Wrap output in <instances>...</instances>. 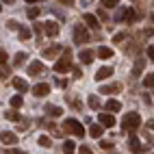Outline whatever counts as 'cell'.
Returning a JSON list of instances; mask_svg holds the SVG:
<instances>
[{"instance_id":"obj_1","label":"cell","mask_w":154,"mask_h":154,"mask_svg":"<svg viewBox=\"0 0 154 154\" xmlns=\"http://www.w3.org/2000/svg\"><path fill=\"white\" fill-rule=\"evenodd\" d=\"M63 130L67 132V135L78 137V139H83V137H85V128H83V124H80L78 119H74V117H69V119L63 122Z\"/></svg>"},{"instance_id":"obj_2","label":"cell","mask_w":154,"mask_h":154,"mask_svg":"<svg viewBox=\"0 0 154 154\" xmlns=\"http://www.w3.org/2000/svg\"><path fill=\"white\" fill-rule=\"evenodd\" d=\"M139 126H141V115L139 113H126L124 119H122V128L126 132H135Z\"/></svg>"},{"instance_id":"obj_3","label":"cell","mask_w":154,"mask_h":154,"mask_svg":"<svg viewBox=\"0 0 154 154\" xmlns=\"http://www.w3.org/2000/svg\"><path fill=\"white\" fill-rule=\"evenodd\" d=\"M74 44H87L89 42V28L87 26H83V24H74Z\"/></svg>"},{"instance_id":"obj_4","label":"cell","mask_w":154,"mask_h":154,"mask_svg":"<svg viewBox=\"0 0 154 154\" xmlns=\"http://www.w3.org/2000/svg\"><path fill=\"white\" fill-rule=\"evenodd\" d=\"M72 61H69V50H65L63 59H57L54 61V72H59V74H65V72H72Z\"/></svg>"},{"instance_id":"obj_5","label":"cell","mask_w":154,"mask_h":154,"mask_svg":"<svg viewBox=\"0 0 154 154\" xmlns=\"http://www.w3.org/2000/svg\"><path fill=\"white\" fill-rule=\"evenodd\" d=\"M139 15H137V11H135V9H130V7H126V9H122V11H119V15H117V20H119V22H135V20H137Z\"/></svg>"},{"instance_id":"obj_6","label":"cell","mask_w":154,"mask_h":154,"mask_svg":"<svg viewBox=\"0 0 154 154\" xmlns=\"http://www.w3.org/2000/svg\"><path fill=\"white\" fill-rule=\"evenodd\" d=\"M119 91H122V85H119V83L102 85V87H100V94H102V96H113V94H119Z\"/></svg>"},{"instance_id":"obj_7","label":"cell","mask_w":154,"mask_h":154,"mask_svg":"<svg viewBox=\"0 0 154 154\" xmlns=\"http://www.w3.org/2000/svg\"><path fill=\"white\" fill-rule=\"evenodd\" d=\"M100 124L104 126V128H113L115 126V115H113V113H100Z\"/></svg>"},{"instance_id":"obj_8","label":"cell","mask_w":154,"mask_h":154,"mask_svg":"<svg viewBox=\"0 0 154 154\" xmlns=\"http://www.w3.org/2000/svg\"><path fill=\"white\" fill-rule=\"evenodd\" d=\"M59 24L54 22V20H50V22H46V26H44V33L48 35V37H57L59 35Z\"/></svg>"},{"instance_id":"obj_9","label":"cell","mask_w":154,"mask_h":154,"mask_svg":"<svg viewBox=\"0 0 154 154\" xmlns=\"http://www.w3.org/2000/svg\"><path fill=\"white\" fill-rule=\"evenodd\" d=\"M111 76H113V67L111 65H104V67H100L96 72V80H100V83H102V80H106V78H111Z\"/></svg>"},{"instance_id":"obj_10","label":"cell","mask_w":154,"mask_h":154,"mask_svg":"<svg viewBox=\"0 0 154 154\" xmlns=\"http://www.w3.org/2000/svg\"><path fill=\"white\" fill-rule=\"evenodd\" d=\"M0 139H2V146H15L17 143V135L15 132H9V130H5Z\"/></svg>"},{"instance_id":"obj_11","label":"cell","mask_w":154,"mask_h":154,"mask_svg":"<svg viewBox=\"0 0 154 154\" xmlns=\"http://www.w3.org/2000/svg\"><path fill=\"white\" fill-rule=\"evenodd\" d=\"M44 72V63L42 61H33V63L28 65V76H39Z\"/></svg>"},{"instance_id":"obj_12","label":"cell","mask_w":154,"mask_h":154,"mask_svg":"<svg viewBox=\"0 0 154 154\" xmlns=\"http://www.w3.org/2000/svg\"><path fill=\"white\" fill-rule=\"evenodd\" d=\"M33 94H35L37 98H44V96H48V94H50V85H46V83H39V85H35V87H33Z\"/></svg>"},{"instance_id":"obj_13","label":"cell","mask_w":154,"mask_h":154,"mask_svg":"<svg viewBox=\"0 0 154 154\" xmlns=\"http://www.w3.org/2000/svg\"><path fill=\"white\" fill-rule=\"evenodd\" d=\"M94 50H80V54H78V59H80V63H85V65H89L91 61H94Z\"/></svg>"},{"instance_id":"obj_14","label":"cell","mask_w":154,"mask_h":154,"mask_svg":"<svg viewBox=\"0 0 154 154\" xmlns=\"http://www.w3.org/2000/svg\"><path fill=\"white\" fill-rule=\"evenodd\" d=\"M44 111L48 113L50 117H61V115H63V109H61V106H54V104H46Z\"/></svg>"},{"instance_id":"obj_15","label":"cell","mask_w":154,"mask_h":154,"mask_svg":"<svg viewBox=\"0 0 154 154\" xmlns=\"http://www.w3.org/2000/svg\"><path fill=\"white\" fill-rule=\"evenodd\" d=\"M130 152H132V154H141V152H143V146H141V141H139L135 135L130 137Z\"/></svg>"},{"instance_id":"obj_16","label":"cell","mask_w":154,"mask_h":154,"mask_svg":"<svg viewBox=\"0 0 154 154\" xmlns=\"http://www.w3.org/2000/svg\"><path fill=\"white\" fill-rule=\"evenodd\" d=\"M102 132H104V126H102V124H91L89 135L94 137V139H100V137H102Z\"/></svg>"},{"instance_id":"obj_17","label":"cell","mask_w":154,"mask_h":154,"mask_svg":"<svg viewBox=\"0 0 154 154\" xmlns=\"http://www.w3.org/2000/svg\"><path fill=\"white\" fill-rule=\"evenodd\" d=\"M59 50H61V46H59V44H52L50 48L44 50V57H46V59H54V57L59 54Z\"/></svg>"},{"instance_id":"obj_18","label":"cell","mask_w":154,"mask_h":154,"mask_svg":"<svg viewBox=\"0 0 154 154\" xmlns=\"http://www.w3.org/2000/svg\"><path fill=\"white\" fill-rule=\"evenodd\" d=\"M83 20H85V24H87V26H91V28H100V22H98V17H96V15L85 13V15H83Z\"/></svg>"},{"instance_id":"obj_19","label":"cell","mask_w":154,"mask_h":154,"mask_svg":"<svg viewBox=\"0 0 154 154\" xmlns=\"http://www.w3.org/2000/svg\"><path fill=\"white\" fill-rule=\"evenodd\" d=\"M13 87L20 91V94H24V91H28V83L24 78H13Z\"/></svg>"},{"instance_id":"obj_20","label":"cell","mask_w":154,"mask_h":154,"mask_svg":"<svg viewBox=\"0 0 154 154\" xmlns=\"http://www.w3.org/2000/svg\"><path fill=\"white\" fill-rule=\"evenodd\" d=\"M104 109L109 111V113H117L119 109H122V104L117 100H106V104H104Z\"/></svg>"},{"instance_id":"obj_21","label":"cell","mask_w":154,"mask_h":154,"mask_svg":"<svg viewBox=\"0 0 154 154\" xmlns=\"http://www.w3.org/2000/svg\"><path fill=\"white\" fill-rule=\"evenodd\" d=\"M98 57H100V59H111V57H113V50L106 48V46H100V48H98Z\"/></svg>"},{"instance_id":"obj_22","label":"cell","mask_w":154,"mask_h":154,"mask_svg":"<svg viewBox=\"0 0 154 154\" xmlns=\"http://www.w3.org/2000/svg\"><path fill=\"white\" fill-rule=\"evenodd\" d=\"M5 119H9V122H20L22 117H20V113H15V111L11 109V111H5Z\"/></svg>"},{"instance_id":"obj_23","label":"cell","mask_w":154,"mask_h":154,"mask_svg":"<svg viewBox=\"0 0 154 154\" xmlns=\"http://www.w3.org/2000/svg\"><path fill=\"white\" fill-rule=\"evenodd\" d=\"M26 59H28V54H26V52H17V54H15V61H13V65H15V67H20Z\"/></svg>"},{"instance_id":"obj_24","label":"cell","mask_w":154,"mask_h":154,"mask_svg":"<svg viewBox=\"0 0 154 154\" xmlns=\"http://www.w3.org/2000/svg\"><path fill=\"white\" fill-rule=\"evenodd\" d=\"M39 146H42V148H50V146H52V139H50V137H46V135H39Z\"/></svg>"},{"instance_id":"obj_25","label":"cell","mask_w":154,"mask_h":154,"mask_svg":"<svg viewBox=\"0 0 154 154\" xmlns=\"http://www.w3.org/2000/svg\"><path fill=\"white\" fill-rule=\"evenodd\" d=\"M143 87L154 89V74H146V78H143Z\"/></svg>"},{"instance_id":"obj_26","label":"cell","mask_w":154,"mask_h":154,"mask_svg":"<svg viewBox=\"0 0 154 154\" xmlns=\"http://www.w3.org/2000/svg\"><path fill=\"white\" fill-rule=\"evenodd\" d=\"M74 150H76L74 141H65V143H63V152H65V154H74Z\"/></svg>"},{"instance_id":"obj_27","label":"cell","mask_w":154,"mask_h":154,"mask_svg":"<svg viewBox=\"0 0 154 154\" xmlns=\"http://www.w3.org/2000/svg\"><path fill=\"white\" fill-rule=\"evenodd\" d=\"M26 15H28L30 20H37V15H39V7H28Z\"/></svg>"},{"instance_id":"obj_28","label":"cell","mask_w":154,"mask_h":154,"mask_svg":"<svg viewBox=\"0 0 154 154\" xmlns=\"http://www.w3.org/2000/svg\"><path fill=\"white\" fill-rule=\"evenodd\" d=\"M22 104H24V100H22V96H13V98H11V106H13V109H20Z\"/></svg>"},{"instance_id":"obj_29","label":"cell","mask_w":154,"mask_h":154,"mask_svg":"<svg viewBox=\"0 0 154 154\" xmlns=\"http://www.w3.org/2000/svg\"><path fill=\"white\" fill-rule=\"evenodd\" d=\"M44 26H46V24H39V22H37V24H33V33H35L37 37H42V33H44Z\"/></svg>"},{"instance_id":"obj_30","label":"cell","mask_w":154,"mask_h":154,"mask_svg":"<svg viewBox=\"0 0 154 154\" xmlns=\"http://www.w3.org/2000/svg\"><path fill=\"white\" fill-rule=\"evenodd\" d=\"M89 106H91V109H100V100H98V96H89Z\"/></svg>"},{"instance_id":"obj_31","label":"cell","mask_w":154,"mask_h":154,"mask_svg":"<svg viewBox=\"0 0 154 154\" xmlns=\"http://www.w3.org/2000/svg\"><path fill=\"white\" fill-rule=\"evenodd\" d=\"M117 5H119V0H102V7H106V9H113Z\"/></svg>"},{"instance_id":"obj_32","label":"cell","mask_w":154,"mask_h":154,"mask_svg":"<svg viewBox=\"0 0 154 154\" xmlns=\"http://www.w3.org/2000/svg\"><path fill=\"white\" fill-rule=\"evenodd\" d=\"M30 35L33 33H30L28 28H20V39H30Z\"/></svg>"},{"instance_id":"obj_33","label":"cell","mask_w":154,"mask_h":154,"mask_svg":"<svg viewBox=\"0 0 154 154\" xmlns=\"http://www.w3.org/2000/svg\"><path fill=\"white\" fill-rule=\"evenodd\" d=\"M78 154H94V150L89 146H78Z\"/></svg>"},{"instance_id":"obj_34","label":"cell","mask_w":154,"mask_h":154,"mask_svg":"<svg viewBox=\"0 0 154 154\" xmlns=\"http://www.w3.org/2000/svg\"><path fill=\"white\" fill-rule=\"evenodd\" d=\"M141 67H143V61H137L135 69H132V76H139V74H141Z\"/></svg>"},{"instance_id":"obj_35","label":"cell","mask_w":154,"mask_h":154,"mask_svg":"<svg viewBox=\"0 0 154 154\" xmlns=\"http://www.w3.org/2000/svg\"><path fill=\"white\" fill-rule=\"evenodd\" d=\"M124 39H126V33H117L113 37V44H119V42H124Z\"/></svg>"},{"instance_id":"obj_36","label":"cell","mask_w":154,"mask_h":154,"mask_svg":"<svg viewBox=\"0 0 154 154\" xmlns=\"http://www.w3.org/2000/svg\"><path fill=\"white\" fill-rule=\"evenodd\" d=\"M72 74H74L76 78H80V76H83V69H80V67L76 65V67H72Z\"/></svg>"},{"instance_id":"obj_37","label":"cell","mask_w":154,"mask_h":154,"mask_svg":"<svg viewBox=\"0 0 154 154\" xmlns=\"http://www.w3.org/2000/svg\"><path fill=\"white\" fill-rule=\"evenodd\" d=\"M67 102H69V104L74 106V109H80V102H78L76 98H67Z\"/></svg>"},{"instance_id":"obj_38","label":"cell","mask_w":154,"mask_h":154,"mask_svg":"<svg viewBox=\"0 0 154 154\" xmlns=\"http://www.w3.org/2000/svg\"><path fill=\"white\" fill-rule=\"evenodd\" d=\"M148 57H150V61L154 63V44H152V46H148Z\"/></svg>"},{"instance_id":"obj_39","label":"cell","mask_w":154,"mask_h":154,"mask_svg":"<svg viewBox=\"0 0 154 154\" xmlns=\"http://www.w3.org/2000/svg\"><path fill=\"white\" fill-rule=\"evenodd\" d=\"M100 148H102V150H111L113 143H109V141H100Z\"/></svg>"},{"instance_id":"obj_40","label":"cell","mask_w":154,"mask_h":154,"mask_svg":"<svg viewBox=\"0 0 154 154\" xmlns=\"http://www.w3.org/2000/svg\"><path fill=\"white\" fill-rule=\"evenodd\" d=\"M7 26H9V28H13V30H15V28H20V24L15 22V20H9V22H7Z\"/></svg>"},{"instance_id":"obj_41","label":"cell","mask_w":154,"mask_h":154,"mask_svg":"<svg viewBox=\"0 0 154 154\" xmlns=\"http://www.w3.org/2000/svg\"><path fill=\"white\" fill-rule=\"evenodd\" d=\"M0 74H2V78H7V76H9V65L2 63V72H0Z\"/></svg>"},{"instance_id":"obj_42","label":"cell","mask_w":154,"mask_h":154,"mask_svg":"<svg viewBox=\"0 0 154 154\" xmlns=\"http://www.w3.org/2000/svg\"><path fill=\"white\" fill-rule=\"evenodd\" d=\"M0 61H2V63H5V61H9V54L5 52V50H2V52H0Z\"/></svg>"},{"instance_id":"obj_43","label":"cell","mask_w":154,"mask_h":154,"mask_svg":"<svg viewBox=\"0 0 154 154\" xmlns=\"http://www.w3.org/2000/svg\"><path fill=\"white\" fill-rule=\"evenodd\" d=\"M98 15H100V20H109V15H106V11H102V9H100V11H98Z\"/></svg>"},{"instance_id":"obj_44","label":"cell","mask_w":154,"mask_h":154,"mask_svg":"<svg viewBox=\"0 0 154 154\" xmlns=\"http://www.w3.org/2000/svg\"><path fill=\"white\" fill-rule=\"evenodd\" d=\"M59 2H63V5H67V7H72V5H74V0H59Z\"/></svg>"},{"instance_id":"obj_45","label":"cell","mask_w":154,"mask_h":154,"mask_svg":"<svg viewBox=\"0 0 154 154\" xmlns=\"http://www.w3.org/2000/svg\"><path fill=\"white\" fill-rule=\"evenodd\" d=\"M146 126H148V128H152V130H154V122H148V124H146Z\"/></svg>"},{"instance_id":"obj_46","label":"cell","mask_w":154,"mask_h":154,"mask_svg":"<svg viewBox=\"0 0 154 154\" xmlns=\"http://www.w3.org/2000/svg\"><path fill=\"white\" fill-rule=\"evenodd\" d=\"M26 2H30V5H33V2H42V0H26Z\"/></svg>"},{"instance_id":"obj_47","label":"cell","mask_w":154,"mask_h":154,"mask_svg":"<svg viewBox=\"0 0 154 154\" xmlns=\"http://www.w3.org/2000/svg\"><path fill=\"white\" fill-rule=\"evenodd\" d=\"M13 154H26V152H20V150H13Z\"/></svg>"},{"instance_id":"obj_48","label":"cell","mask_w":154,"mask_h":154,"mask_svg":"<svg viewBox=\"0 0 154 154\" xmlns=\"http://www.w3.org/2000/svg\"><path fill=\"white\" fill-rule=\"evenodd\" d=\"M2 2H7V5H11V2H13V0H2Z\"/></svg>"},{"instance_id":"obj_49","label":"cell","mask_w":154,"mask_h":154,"mask_svg":"<svg viewBox=\"0 0 154 154\" xmlns=\"http://www.w3.org/2000/svg\"><path fill=\"white\" fill-rule=\"evenodd\" d=\"M152 20H154V15H152Z\"/></svg>"}]
</instances>
